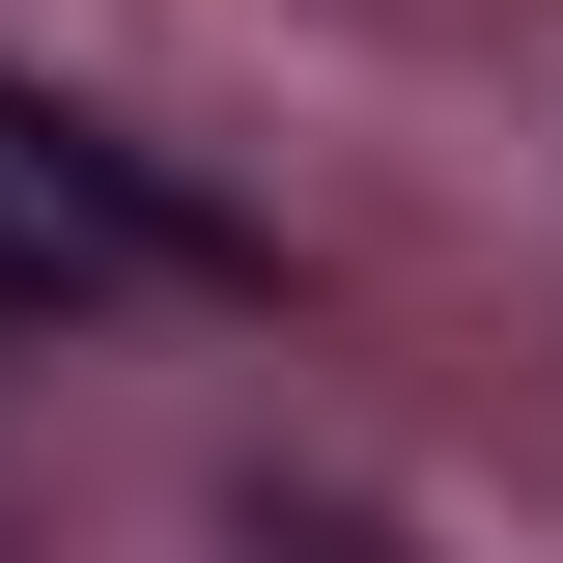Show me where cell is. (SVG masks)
I'll return each mask as SVG.
<instances>
[{"label": "cell", "instance_id": "2", "mask_svg": "<svg viewBox=\"0 0 563 563\" xmlns=\"http://www.w3.org/2000/svg\"><path fill=\"white\" fill-rule=\"evenodd\" d=\"M254 563H395V536H366L339 479H282V507H254Z\"/></svg>", "mask_w": 563, "mask_h": 563}, {"label": "cell", "instance_id": "1", "mask_svg": "<svg viewBox=\"0 0 563 563\" xmlns=\"http://www.w3.org/2000/svg\"><path fill=\"white\" fill-rule=\"evenodd\" d=\"M29 282H254V225H225L198 169H141L85 85L0 57V310H29Z\"/></svg>", "mask_w": 563, "mask_h": 563}]
</instances>
